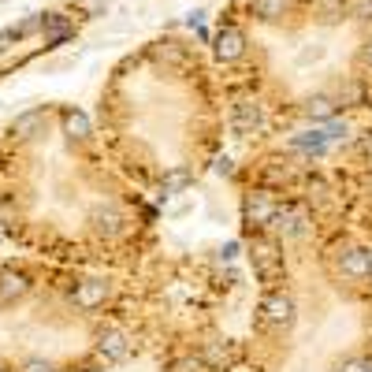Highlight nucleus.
Here are the masks:
<instances>
[{
  "label": "nucleus",
  "mask_w": 372,
  "mask_h": 372,
  "mask_svg": "<svg viewBox=\"0 0 372 372\" xmlns=\"http://www.w3.org/2000/svg\"><path fill=\"white\" fill-rule=\"evenodd\" d=\"M220 71L201 38L168 30L134 48L101 93L108 145L127 179L168 193L201 179L223 145Z\"/></svg>",
  "instance_id": "obj_3"
},
{
  "label": "nucleus",
  "mask_w": 372,
  "mask_h": 372,
  "mask_svg": "<svg viewBox=\"0 0 372 372\" xmlns=\"http://www.w3.org/2000/svg\"><path fill=\"white\" fill-rule=\"evenodd\" d=\"M346 198V213L358 220V228L372 235V142H365L358 153L346 160V168L339 171Z\"/></svg>",
  "instance_id": "obj_4"
},
{
  "label": "nucleus",
  "mask_w": 372,
  "mask_h": 372,
  "mask_svg": "<svg viewBox=\"0 0 372 372\" xmlns=\"http://www.w3.org/2000/svg\"><path fill=\"white\" fill-rule=\"evenodd\" d=\"M253 305L223 372H372V261L343 228L287 213L253 242Z\"/></svg>",
  "instance_id": "obj_1"
},
{
  "label": "nucleus",
  "mask_w": 372,
  "mask_h": 372,
  "mask_svg": "<svg viewBox=\"0 0 372 372\" xmlns=\"http://www.w3.org/2000/svg\"><path fill=\"white\" fill-rule=\"evenodd\" d=\"M205 45L223 93L280 123L372 108V0H228Z\"/></svg>",
  "instance_id": "obj_2"
}]
</instances>
